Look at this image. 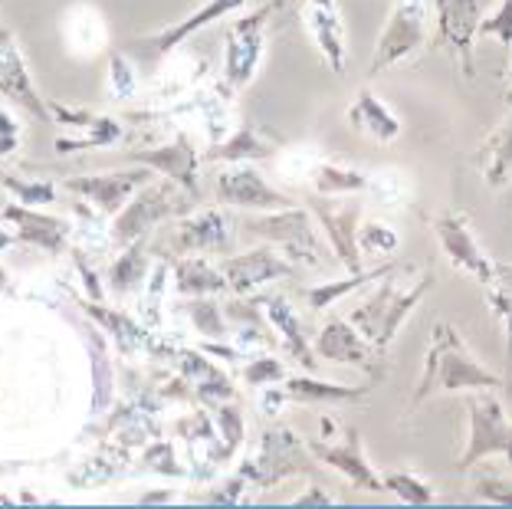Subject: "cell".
<instances>
[{"instance_id": "4", "label": "cell", "mask_w": 512, "mask_h": 509, "mask_svg": "<svg viewBox=\"0 0 512 509\" xmlns=\"http://www.w3.org/2000/svg\"><path fill=\"white\" fill-rule=\"evenodd\" d=\"M467 411H470V437H467V450L457 460V470L467 473L470 467L483 464L490 457H506L512 464V424L503 411V401L493 391H476L467 401Z\"/></svg>"}, {"instance_id": "38", "label": "cell", "mask_w": 512, "mask_h": 509, "mask_svg": "<svg viewBox=\"0 0 512 509\" xmlns=\"http://www.w3.org/2000/svg\"><path fill=\"white\" fill-rule=\"evenodd\" d=\"M401 247V237L398 230L388 227V224H358V250L371 253V257H391V253H398Z\"/></svg>"}, {"instance_id": "1", "label": "cell", "mask_w": 512, "mask_h": 509, "mask_svg": "<svg viewBox=\"0 0 512 509\" xmlns=\"http://www.w3.org/2000/svg\"><path fill=\"white\" fill-rule=\"evenodd\" d=\"M503 388V378L486 372L467 349L463 335L450 322H437L430 335V349L424 358V372L417 378L411 395V411L421 408L434 395H457V391H496Z\"/></svg>"}, {"instance_id": "28", "label": "cell", "mask_w": 512, "mask_h": 509, "mask_svg": "<svg viewBox=\"0 0 512 509\" xmlns=\"http://www.w3.org/2000/svg\"><path fill=\"white\" fill-rule=\"evenodd\" d=\"M174 289L181 296H204V293H227L230 283L220 266L204 257H181L174 260Z\"/></svg>"}, {"instance_id": "17", "label": "cell", "mask_w": 512, "mask_h": 509, "mask_svg": "<svg viewBox=\"0 0 512 509\" xmlns=\"http://www.w3.org/2000/svg\"><path fill=\"white\" fill-rule=\"evenodd\" d=\"M128 161L135 165H148L158 175L171 178L174 184H181L184 191L201 198V181H197V148L188 135H174L171 142L158 145V148H145V152H125Z\"/></svg>"}, {"instance_id": "3", "label": "cell", "mask_w": 512, "mask_h": 509, "mask_svg": "<svg viewBox=\"0 0 512 509\" xmlns=\"http://www.w3.org/2000/svg\"><path fill=\"white\" fill-rule=\"evenodd\" d=\"M197 207L194 194H188L181 184H174L171 178L165 181H148L145 188H138L135 198H128V204L115 214L112 224V240L119 247L145 240L148 230L168 221V217H184Z\"/></svg>"}, {"instance_id": "21", "label": "cell", "mask_w": 512, "mask_h": 509, "mask_svg": "<svg viewBox=\"0 0 512 509\" xmlns=\"http://www.w3.org/2000/svg\"><path fill=\"white\" fill-rule=\"evenodd\" d=\"M4 217L17 227V240H23V244H33L46 253H63L69 224L60 221V217H46L33 211L30 204H7Z\"/></svg>"}, {"instance_id": "45", "label": "cell", "mask_w": 512, "mask_h": 509, "mask_svg": "<svg viewBox=\"0 0 512 509\" xmlns=\"http://www.w3.org/2000/svg\"><path fill=\"white\" fill-rule=\"evenodd\" d=\"M14 148H17V125L0 112V155L14 152Z\"/></svg>"}, {"instance_id": "20", "label": "cell", "mask_w": 512, "mask_h": 509, "mask_svg": "<svg viewBox=\"0 0 512 509\" xmlns=\"http://www.w3.org/2000/svg\"><path fill=\"white\" fill-rule=\"evenodd\" d=\"M171 244L178 253H224L230 247L227 217L214 211V207L184 214Z\"/></svg>"}, {"instance_id": "44", "label": "cell", "mask_w": 512, "mask_h": 509, "mask_svg": "<svg viewBox=\"0 0 512 509\" xmlns=\"http://www.w3.org/2000/svg\"><path fill=\"white\" fill-rule=\"evenodd\" d=\"M165 280H168V263H158L155 273H151V283H148V293L142 303L148 326H158L161 322V293H165Z\"/></svg>"}, {"instance_id": "25", "label": "cell", "mask_w": 512, "mask_h": 509, "mask_svg": "<svg viewBox=\"0 0 512 509\" xmlns=\"http://www.w3.org/2000/svg\"><path fill=\"white\" fill-rule=\"evenodd\" d=\"M276 145H279L276 135L260 129L256 122H247L230 138H224L220 145H214L211 152H207V158L211 161H263L279 152Z\"/></svg>"}, {"instance_id": "46", "label": "cell", "mask_w": 512, "mask_h": 509, "mask_svg": "<svg viewBox=\"0 0 512 509\" xmlns=\"http://www.w3.org/2000/svg\"><path fill=\"white\" fill-rule=\"evenodd\" d=\"M76 266H79V273H83V280H86V289H89V296L96 299V303H102V286H99V276L89 270V266H86V260L79 257V253H76Z\"/></svg>"}, {"instance_id": "27", "label": "cell", "mask_w": 512, "mask_h": 509, "mask_svg": "<svg viewBox=\"0 0 512 509\" xmlns=\"http://www.w3.org/2000/svg\"><path fill=\"white\" fill-rule=\"evenodd\" d=\"M79 306H83L86 316L96 319L102 329L112 332V339H115V345H119V352H122V355H135V352L148 349V342H151V339H148L145 326H138V322H135V319H128L125 312H119V309H106L102 303H92V299H79Z\"/></svg>"}, {"instance_id": "16", "label": "cell", "mask_w": 512, "mask_h": 509, "mask_svg": "<svg viewBox=\"0 0 512 509\" xmlns=\"http://www.w3.org/2000/svg\"><path fill=\"white\" fill-rule=\"evenodd\" d=\"M312 457L319 460V464L339 470L345 480H352L358 490H368V493H381L384 483L375 470H371L365 450H362V434L355 431V427H345L342 441L332 444V441H306Z\"/></svg>"}, {"instance_id": "26", "label": "cell", "mask_w": 512, "mask_h": 509, "mask_svg": "<svg viewBox=\"0 0 512 509\" xmlns=\"http://www.w3.org/2000/svg\"><path fill=\"white\" fill-rule=\"evenodd\" d=\"M286 395L293 401L302 404H329V401H358L365 398L375 381L368 385H342V381H322V378H306V375H296V378H286L283 381Z\"/></svg>"}, {"instance_id": "7", "label": "cell", "mask_w": 512, "mask_h": 509, "mask_svg": "<svg viewBox=\"0 0 512 509\" xmlns=\"http://www.w3.org/2000/svg\"><path fill=\"white\" fill-rule=\"evenodd\" d=\"M312 470V450L309 444L296 437L289 427L276 424L260 437V450L256 457L247 460V467L240 470V477L253 483V487H273V483L293 477V473H309Z\"/></svg>"}, {"instance_id": "50", "label": "cell", "mask_w": 512, "mask_h": 509, "mask_svg": "<svg viewBox=\"0 0 512 509\" xmlns=\"http://www.w3.org/2000/svg\"><path fill=\"white\" fill-rule=\"evenodd\" d=\"M506 388H509V391H512V378H509V385H506Z\"/></svg>"}, {"instance_id": "36", "label": "cell", "mask_w": 512, "mask_h": 509, "mask_svg": "<svg viewBox=\"0 0 512 509\" xmlns=\"http://www.w3.org/2000/svg\"><path fill=\"white\" fill-rule=\"evenodd\" d=\"M217 411V424H220V434H224V444H220L217 450V464H224V460H230L237 454V447L243 444V431H247V424H243V414L240 408H234V404H214Z\"/></svg>"}, {"instance_id": "10", "label": "cell", "mask_w": 512, "mask_h": 509, "mask_svg": "<svg viewBox=\"0 0 512 509\" xmlns=\"http://www.w3.org/2000/svg\"><path fill=\"white\" fill-rule=\"evenodd\" d=\"M430 227H434L437 244H440V250L447 253L453 270L470 273L473 280H480L483 286L493 280L496 263L486 257V250L480 244H476L467 214H463V211H444Z\"/></svg>"}, {"instance_id": "12", "label": "cell", "mask_w": 512, "mask_h": 509, "mask_svg": "<svg viewBox=\"0 0 512 509\" xmlns=\"http://www.w3.org/2000/svg\"><path fill=\"white\" fill-rule=\"evenodd\" d=\"M0 96L7 102H14L23 112H30L33 119L50 122V102L40 96V89L33 86V79L27 73V63H23V53L17 46V37L4 27L0 20Z\"/></svg>"}, {"instance_id": "37", "label": "cell", "mask_w": 512, "mask_h": 509, "mask_svg": "<svg viewBox=\"0 0 512 509\" xmlns=\"http://www.w3.org/2000/svg\"><path fill=\"white\" fill-rule=\"evenodd\" d=\"M122 138V125L115 119H106V115H99L96 122H92V135L89 138H56V152L60 155H69V152H79V148H106L112 142H119Z\"/></svg>"}, {"instance_id": "40", "label": "cell", "mask_w": 512, "mask_h": 509, "mask_svg": "<svg viewBox=\"0 0 512 509\" xmlns=\"http://www.w3.org/2000/svg\"><path fill=\"white\" fill-rule=\"evenodd\" d=\"M243 381H247L250 388H270V385H276V381H286V368L279 358L260 355L243 368Z\"/></svg>"}, {"instance_id": "19", "label": "cell", "mask_w": 512, "mask_h": 509, "mask_svg": "<svg viewBox=\"0 0 512 509\" xmlns=\"http://www.w3.org/2000/svg\"><path fill=\"white\" fill-rule=\"evenodd\" d=\"M302 27L316 43V50L322 53V60L329 63L332 73L345 69V23L339 14L335 0H302Z\"/></svg>"}, {"instance_id": "24", "label": "cell", "mask_w": 512, "mask_h": 509, "mask_svg": "<svg viewBox=\"0 0 512 509\" xmlns=\"http://www.w3.org/2000/svg\"><path fill=\"white\" fill-rule=\"evenodd\" d=\"M348 125L355 132L378 138V142H394L401 135V119L371 89H362L352 106H348Z\"/></svg>"}, {"instance_id": "35", "label": "cell", "mask_w": 512, "mask_h": 509, "mask_svg": "<svg viewBox=\"0 0 512 509\" xmlns=\"http://www.w3.org/2000/svg\"><path fill=\"white\" fill-rule=\"evenodd\" d=\"M381 483H384V490L394 493L407 506H430V503L437 500L434 487H430V483H424L421 477H414V473L388 470V473H381Z\"/></svg>"}, {"instance_id": "41", "label": "cell", "mask_w": 512, "mask_h": 509, "mask_svg": "<svg viewBox=\"0 0 512 509\" xmlns=\"http://www.w3.org/2000/svg\"><path fill=\"white\" fill-rule=\"evenodd\" d=\"M191 319L197 332L211 335V339H224V316H220V306L217 303H207V299H194L188 306Z\"/></svg>"}, {"instance_id": "8", "label": "cell", "mask_w": 512, "mask_h": 509, "mask_svg": "<svg viewBox=\"0 0 512 509\" xmlns=\"http://www.w3.org/2000/svg\"><path fill=\"white\" fill-rule=\"evenodd\" d=\"M279 7V0H270L260 10L247 17H237L227 23V43H224V83L230 92H240L253 83L256 66L263 60V30L266 20Z\"/></svg>"}, {"instance_id": "47", "label": "cell", "mask_w": 512, "mask_h": 509, "mask_svg": "<svg viewBox=\"0 0 512 509\" xmlns=\"http://www.w3.org/2000/svg\"><path fill=\"white\" fill-rule=\"evenodd\" d=\"M335 500L329 493H322L319 487H309V493L306 496H296L293 500V506H332Z\"/></svg>"}, {"instance_id": "49", "label": "cell", "mask_w": 512, "mask_h": 509, "mask_svg": "<svg viewBox=\"0 0 512 509\" xmlns=\"http://www.w3.org/2000/svg\"><path fill=\"white\" fill-rule=\"evenodd\" d=\"M506 99L512 102V79H509V89H506Z\"/></svg>"}, {"instance_id": "22", "label": "cell", "mask_w": 512, "mask_h": 509, "mask_svg": "<svg viewBox=\"0 0 512 509\" xmlns=\"http://www.w3.org/2000/svg\"><path fill=\"white\" fill-rule=\"evenodd\" d=\"M243 4H247V0H207V7L194 10L191 17H184V20L174 23V27L161 30V33H155V37H148V40H138V43H142L151 56H165V53L174 50V46H181L184 40H188L194 30H204L207 23L234 14V10H240Z\"/></svg>"}, {"instance_id": "30", "label": "cell", "mask_w": 512, "mask_h": 509, "mask_svg": "<svg viewBox=\"0 0 512 509\" xmlns=\"http://www.w3.org/2000/svg\"><path fill=\"white\" fill-rule=\"evenodd\" d=\"M181 372H184V378L194 381L197 401H204V404H220V401H230L237 395L234 385H230V378L207 362L201 352H181Z\"/></svg>"}, {"instance_id": "6", "label": "cell", "mask_w": 512, "mask_h": 509, "mask_svg": "<svg viewBox=\"0 0 512 509\" xmlns=\"http://www.w3.org/2000/svg\"><path fill=\"white\" fill-rule=\"evenodd\" d=\"M243 227H247V234H253V237L279 244L286 250V257L299 266H322L329 260L322 240L316 237L309 211H302L299 204L286 207V211H266V217H250Z\"/></svg>"}, {"instance_id": "13", "label": "cell", "mask_w": 512, "mask_h": 509, "mask_svg": "<svg viewBox=\"0 0 512 509\" xmlns=\"http://www.w3.org/2000/svg\"><path fill=\"white\" fill-rule=\"evenodd\" d=\"M220 270H224V276H227L230 293L247 296V293H253V289H260L263 283L296 276L299 263L283 257V253H276L273 247H260V250H250V253H237V257H224Z\"/></svg>"}, {"instance_id": "29", "label": "cell", "mask_w": 512, "mask_h": 509, "mask_svg": "<svg viewBox=\"0 0 512 509\" xmlns=\"http://www.w3.org/2000/svg\"><path fill=\"white\" fill-rule=\"evenodd\" d=\"M394 270H398V263H381V266H375V270L348 273L345 280H329V283H319V286H306V289H302V299H306L309 312H322V309L339 303L342 296L355 293V289H362V286L375 283V280H384V276L394 273Z\"/></svg>"}, {"instance_id": "2", "label": "cell", "mask_w": 512, "mask_h": 509, "mask_svg": "<svg viewBox=\"0 0 512 509\" xmlns=\"http://www.w3.org/2000/svg\"><path fill=\"white\" fill-rule=\"evenodd\" d=\"M391 276L394 273L384 276L381 286L371 289L365 299H358L355 309L348 312V322H352V326L362 332L378 352L391 349L401 326H404V319L411 316V312L417 309V303L430 293V286H434V273H424L421 280L407 289V293H401Z\"/></svg>"}, {"instance_id": "33", "label": "cell", "mask_w": 512, "mask_h": 509, "mask_svg": "<svg viewBox=\"0 0 512 509\" xmlns=\"http://www.w3.org/2000/svg\"><path fill=\"white\" fill-rule=\"evenodd\" d=\"M145 276H148L145 240H135V244H128L122 257L112 263V270H109V286H112L119 296H125V293H132V289L142 286V283H145Z\"/></svg>"}, {"instance_id": "14", "label": "cell", "mask_w": 512, "mask_h": 509, "mask_svg": "<svg viewBox=\"0 0 512 509\" xmlns=\"http://www.w3.org/2000/svg\"><path fill=\"white\" fill-rule=\"evenodd\" d=\"M151 181V168H132V171H102V175H79L66 181V191L79 194L99 207L102 214H119L128 204V198L145 188Z\"/></svg>"}, {"instance_id": "39", "label": "cell", "mask_w": 512, "mask_h": 509, "mask_svg": "<svg viewBox=\"0 0 512 509\" xmlns=\"http://www.w3.org/2000/svg\"><path fill=\"white\" fill-rule=\"evenodd\" d=\"M0 188H7L10 194H17V201L30 204V207L56 201V188H53L50 181H20L14 175H7V171H0Z\"/></svg>"}, {"instance_id": "31", "label": "cell", "mask_w": 512, "mask_h": 509, "mask_svg": "<svg viewBox=\"0 0 512 509\" xmlns=\"http://www.w3.org/2000/svg\"><path fill=\"white\" fill-rule=\"evenodd\" d=\"M483 178L490 188H506L512 181V112L483 142Z\"/></svg>"}, {"instance_id": "18", "label": "cell", "mask_w": 512, "mask_h": 509, "mask_svg": "<svg viewBox=\"0 0 512 509\" xmlns=\"http://www.w3.org/2000/svg\"><path fill=\"white\" fill-rule=\"evenodd\" d=\"M312 214L325 227V237L335 250V257L348 273H362V250H358V217L362 204H332V201H312Z\"/></svg>"}, {"instance_id": "48", "label": "cell", "mask_w": 512, "mask_h": 509, "mask_svg": "<svg viewBox=\"0 0 512 509\" xmlns=\"http://www.w3.org/2000/svg\"><path fill=\"white\" fill-rule=\"evenodd\" d=\"M14 244H17V237L7 234V230H0V250H7V247H14Z\"/></svg>"}, {"instance_id": "9", "label": "cell", "mask_w": 512, "mask_h": 509, "mask_svg": "<svg viewBox=\"0 0 512 509\" xmlns=\"http://www.w3.org/2000/svg\"><path fill=\"white\" fill-rule=\"evenodd\" d=\"M316 355L335 365H352L358 372H365L371 381L384 378V352H378L348 319L329 316V322L316 335Z\"/></svg>"}, {"instance_id": "15", "label": "cell", "mask_w": 512, "mask_h": 509, "mask_svg": "<svg viewBox=\"0 0 512 509\" xmlns=\"http://www.w3.org/2000/svg\"><path fill=\"white\" fill-rule=\"evenodd\" d=\"M217 201L230 207H250V211H286V207H296L289 194L270 188L260 171L250 168V161H240V168H230L217 178Z\"/></svg>"}, {"instance_id": "43", "label": "cell", "mask_w": 512, "mask_h": 509, "mask_svg": "<svg viewBox=\"0 0 512 509\" xmlns=\"http://www.w3.org/2000/svg\"><path fill=\"white\" fill-rule=\"evenodd\" d=\"M480 37H496L506 50H512V0H503L493 17L480 20Z\"/></svg>"}, {"instance_id": "23", "label": "cell", "mask_w": 512, "mask_h": 509, "mask_svg": "<svg viewBox=\"0 0 512 509\" xmlns=\"http://www.w3.org/2000/svg\"><path fill=\"white\" fill-rule=\"evenodd\" d=\"M263 309H266V319H270V326L279 335V342H283V349L289 352V358L299 362L302 368H306V372L316 375L319 362H316V355H312V349H309L306 335H302V319L296 316V309L289 306L283 296H270Z\"/></svg>"}, {"instance_id": "32", "label": "cell", "mask_w": 512, "mask_h": 509, "mask_svg": "<svg viewBox=\"0 0 512 509\" xmlns=\"http://www.w3.org/2000/svg\"><path fill=\"white\" fill-rule=\"evenodd\" d=\"M309 181L319 198H339V194H362L371 188V178L358 168L335 165V161H322L309 171Z\"/></svg>"}, {"instance_id": "42", "label": "cell", "mask_w": 512, "mask_h": 509, "mask_svg": "<svg viewBox=\"0 0 512 509\" xmlns=\"http://www.w3.org/2000/svg\"><path fill=\"white\" fill-rule=\"evenodd\" d=\"M473 493H476V500H486L496 506H512V483L496 477V473H480V477L473 480Z\"/></svg>"}, {"instance_id": "5", "label": "cell", "mask_w": 512, "mask_h": 509, "mask_svg": "<svg viewBox=\"0 0 512 509\" xmlns=\"http://www.w3.org/2000/svg\"><path fill=\"white\" fill-rule=\"evenodd\" d=\"M427 33H430L427 0H394L388 27L381 30L375 53H371L368 76H381L384 69H391L394 63L414 56L427 43Z\"/></svg>"}, {"instance_id": "11", "label": "cell", "mask_w": 512, "mask_h": 509, "mask_svg": "<svg viewBox=\"0 0 512 509\" xmlns=\"http://www.w3.org/2000/svg\"><path fill=\"white\" fill-rule=\"evenodd\" d=\"M437 7V46H444L463 69V76H473V40L480 33V14L486 0H434Z\"/></svg>"}, {"instance_id": "34", "label": "cell", "mask_w": 512, "mask_h": 509, "mask_svg": "<svg viewBox=\"0 0 512 509\" xmlns=\"http://www.w3.org/2000/svg\"><path fill=\"white\" fill-rule=\"evenodd\" d=\"M486 303L493 316L506 326V358L512 362V266L496 263V276L486 283Z\"/></svg>"}]
</instances>
